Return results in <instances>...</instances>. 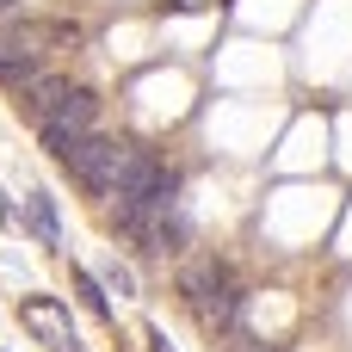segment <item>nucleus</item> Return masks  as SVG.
Instances as JSON below:
<instances>
[{
  "label": "nucleus",
  "mask_w": 352,
  "mask_h": 352,
  "mask_svg": "<svg viewBox=\"0 0 352 352\" xmlns=\"http://www.w3.org/2000/svg\"><path fill=\"white\" fill-rule=\"evenodd\" d=\"M229 352H272V346H260V340H235Z\"/></svg>",
  "instance_id": "f8f14e48"
},
{
  "label": "nucleus",
  "mask_w": 352,
  "mask_h": 352,
  "mask_svg": "<svg viewBox=\"0 0 352 352\" xmlns=\"http://www.w3.org/2000/svg\"><path fill=\"white\" fill-rule=\"evenodd\" d=\"M118 155H124V142H111V136L87 130V136H74V142H68L62 167L74 173V186H80V192L111 198V192H118Z\"/></svg>",
  "instance_id": "f257e3e1"
},
{
  "label": "nucleus",
  "mask_w": 352,
  "mask_h": 352,
  "mask_svg": "<svg viewBox=\"0 0 352 352\" xmlns=\"http://www.w3.org/2000/svg\"><path fill=\"white\" fill-rule=\"evenodd\" d=\"M25 223L37 229V241H43V248H56V241H62V229H56V204H50V192H31V198H25Z\"/></svg>",
  "instance_id": "6e6552de"
},
{
  "label": "nucleus",
  "mask_w": 352,
  "mask_h": 352,
  "mask_svg": "<svg viewBox=\"0 0 352 352\" xmlns=\"http://www.w3.org/2000/svg\"><path fill=\"white\" fill-rule=\"evenodd\" d=\"M93 124H99V99H93L87 87H68V99H62L37 130H43V148L62 161V155H68V142H74V136H87Z\"/></svg>",
  "instance_id": "20e7f679"
},
{
  "label": "nucleus",
  "mask_w": 352,
  "mask_h": 352,
  "mask_svg": "<svg viewBox=\"0 0 352 352\" xmlns=\"http://www.w3.org/2000/svg\"><path fill=\"white\" fill-rule=\"evenodd\" d=\"M105 285H111V291H118V297H130V291H136V278H130V272H124V266H111V272H105Z\"/></svg>",
  "instance_id": "9d476101"
},
{
  "label": "nucleus",
  "mask_w": 352,
  "mask_h": 352,
  "mask_svg": "<svg viewBox=\"0 0 352 352\" xmlns=\"http://www.w3.org/2000/svg\"><path fill=\"white\" fill-rule=\"evenodd\" d=\"M74 285H80V297H87L93 316H111V297H105V285H99L93 272H74Z\"/></svg>",
  "instance_id": "1a4fd4ad"
},
{
  "label": "nucleus",
  "mask_w": 352,
  "mask_h": 352,
  "mask_svg": "<svg viewBox=\"0 0 352 352\" xmlns=\"http://www.w3.org/2000/svg\"><path fill=\"white\" fill-rule=\"evenodd\" d=\"M148 346H155V352H173V346H167V334H161V328H148Z\"/></svg>",
  "instance_id": "9b49d317"
},
{
  "label": "nucleus",
  "mask_w": 352,
  "mask_h": 352,
  "mask_svg": "<svg viewBox=\"0 0 352 352\" xmlns=\"http://www.w3.org/2000/svg\"><path fill=\"white\" fill-rule=\"evenodd\" d=\"M19 99H25V118H31V124H43V118L68 99V80H62V74H43V80H31Z\"/></svg>",
  "instance_id": "423d86ee"
},
{
  "label": "nucleus",
  "mask_w": 352,
  "mask_h": 352,
  "mask_svg": "<svg viewBox=\"0 0 352 352\" xmlns=\"http://www.w3.org/2000/svg\"><path fill=\"white\" fill-rule=\"evenodd\" d=\"M19 322H25V334L43 352H80L74 316H68V303H56V297H25V303H19Z\"/></svg>",
  "instance_id": "7ed1b4c3"
},
{
  "label": "nucleus",
  "mask_w": 352,
  "mask_h": 352,
  "mask_svg": "<svg viewBox=\"0 0 352 352\" xmlns=\"http://www.w3.org/2000/svg\"><path fill=\"white\" fill-rule=\"evenodd\" d=\"M31 80H43V74H37V56L19 50V43H0V87H6V93H25Z\"/></svg>",
  "instance_id": "0eeeda50"
},
{
  "label": "nucleus",
  "mask_w": 352,
  "mask_h": 352,
  "mask_svg": "<svg viewBox=\"0 0 352 352\" xmlns=\"http://www.w3.org/2000/svg\"><path fill=\"white\" fill-rule=\"evenodd\" d=\"M118 198H136L148 210H173V173L148 148H124L118 155Z\"/></svg>",
  "instance_id": "f03ea898"
},
{
  "label": "nucleus",
  "mask_w": 352,
  "mask_h": 352,
  "mask_svg": "<svg viewBox=\"0 0 352 352\" xmlns=\"http://www.w3.org/2000/svg\"><path fill=\"white\" fill-rule=\"evenodd\" d=\"M223 285H229V272H223L217 260H198V266H186V272H179V297H186L198 316H204V303H210Z\"/></svg>",
  "instance_id": "39448f33"
}]
</instances>
